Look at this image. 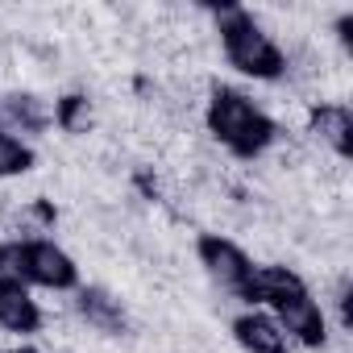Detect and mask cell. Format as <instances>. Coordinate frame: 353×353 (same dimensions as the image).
Wrapping results in <instances>:
<instances>
[{
  "label": "cell",
  "instance_id": "cell-1",
  "mask_svg": "<svg viewBox=\"0 0 353 353\" xmlns=\"http://www.w3.org/2000/svg\"><path fill=\"white\" fill-rule=\"evenodd\" d=\"M204 125H208V133H212L233 158H262V154L279 141L274 117H270L262 104H254L245 92L229 88V83H216V88L208 92Z\"/></svg>",
  "mask_w": 353,
  "mask_h": 353
},
{
  "label": "cell",
  "instance_id": "cell-2",
  "mask_svg": "<svg viewBox=\"0 0 353 353\" xmlns=\"http://www.w3.org/2000/svg\"><path fill=\"white\" fill-rule=\"evenodd\" d=\"M208 13H212V21H216L221 50H225L229 67H237L241 75L262 79V83H274V79L287 75V54H283V46L262 30V21H258L250 9L225 5V9H208Z\"/></svg>",
  "mask_w": 353,
  "mask_h": 353
},
{
  "label": "cell",
  "instance_id": "cell-3",
  "mask_svg": "<svg viewBox=\"0 0 353 353\" xmlns=\"http://www.w3.org/2000/svg\"><path fill=\"white\" fill-rule=\"evenodd\" d=\"M17 279L26 287H42V291H75L79 266L50 237H21L17 241Z\"/></svg>",
  "mask_w": 353,
  "mask_h": 353
},
{
  "label": "cell",
  "instance_id": "cell-4",
  "mask_svg": "<svg viewBox=\"0 0 353 353\" xmlns=\"http://www.w3.org/2000/svg\"><path fill=\"white\" fill-rule=\"evenodd\" d=\"M196 258H200V266L208 270V279H212L216 287H225L229 295H237V299H241V291L250 287V274H254V266H258L233 237H221V233H204V237L196 241Z\"/></svg>",
  "mask_w": 353,
  "mask_h": 353
},
{
  "label": "cell",
  "instance_id": "cell-5",
  "mask_svg": "<svg viewBox=\"0 0 353 353\" xmlns=\"http://www.w3.org/2000/svg\"><path fill=\"white\" fill-rule=\"evenodd\" d=\"M270 316L279 320V328L287 332V341H295V345H303V349H324V341H328V316H324V307L312 299L307 287L283 295V299L270 307Z\"/></svg>",
  "mask_w": 353,
  "mask_h": 353
},
{
  "label": "cell",
  "instance_id": "cell-6",
  "mask_svg": "<svg viewBox=\"0 0 353 353\" xmlns=\"http://www.w3.org/2000/svg\"><path fill=\"white\" fill-rule=\"evenodd\" d=\"M42 320L46 316L21 279H0V328L17 332V336H34L42 328Z\"/></svg>",
  "mask_w": 353,
  "mask_h": 353
},
{
  "label": "cell",
  "instance_id": "cell-7",
  "mask_svg": "<svg viewBox=\"0 0 353 353\" xmlns=\"http://www.w3.org/2000/svg\"><path fill=\"white\" fill-rule=\"evenodd\" d=\"M233 341L241 353H291V341L279 328V320L258 307H250L233 320Z\"/></svg>",
  "mask_w": 353,
  "mask_h": 353
},
{
  "label": "cell",
  "instance_id": "cell-8",
  "mask_svg": "<svg viewBox=\"0 0 353 353\" xmlns=\"http://www.w3.org/2000/svg\"><path fill=\"white\" fill-rule=\"evenodd\" d=\"M75 312L104 336H125L129 332V312L121 299L104 287H75Z\"/></svg>",
  "mask_w": 353,
  "mask_h": 353
},
{
  "label": "cell",
  "instance_id": "cell-9",
  "mask_svg": "<svg viewBox=\"0 0 353 353\" xmlns=\"http://www.w3.org/2000/svg\"><path fill=\"white\" fill-rule=\"evenodd\" d=\"M307 125H312V133L320 137V145H328L341 162L353 154V112H349V104L324 100V104H316V108H312Z\"/></svg>",
  "mask_w": 353,
  "mask_h": 353
},
{
  "label": "cell",
  "instance_id": "cell-10",
  "mask_svg": "<svg viewBox=\"0 0 353 353\" xmlns=\"http://www.w3.org/2000/svg\"><path fill=\"white\" fill-rule=\"evenodd\" d=\"M0 121H5L9 133H46L54 125V112L34 92H9L0 96Z\"/></svg>",
  "mask_w": 353,
  "mask_h": 353
},
{
  "label": "cell",
  "instance_id": "cell-11",
  "mask_svg": "<svg viewBox=\"0 0 353 353\" xmlns=\"http://www.w3.org/2000/svg\"><path fill=\"white\" fill-rule=\"evenodd\" d=\"M299 287H307L291 266H254V274H250V287L241 291V299L245 303H266V307H274L283 295H291V291H299Z\"/></svg>",
  "mask_w": 353,
  "mask_h": 353
},
{
  "label": "cell",
  "instance_id": "cell-12",
  "mask_svg": "<svg viewBox=\"0 0 353 353\" xmlns=\"http://www.w3.org/2000/svg\"><path fill=\"white\" fill-rule=\"evenodd\" d=\"M38 162L34 145L9 129H0V179H17V174H30Z\"/></svg>",
  "mask_w": 353,
  "mask_h": 353
},
{
  "label": "cell",
  "instance_id": "cell-13",
  "mask_svg": "<svg viewBox=\"0 0 353 353\" xmlns=\"http://www.w3.org/2000/svg\"><path fill=\"white\" fill-rule=\"evenodd\" d=\"M50 112H54V125L63 133H88V125H92V100L83 92H71V96L54 100Z\"/></svg>",
  "mask_w": 353,
  "mask_h": 353
},
{
  "label": "cell",
  "instance_id": "cell-14",
  "mask_svg": "<svg viewBox=\"0 0 353 353\" xmlns=\"http://www.w3.org/2000/svg\"><path fill=\"white\" fill-rule=\"evenodd\" d=\"M0 353H42V349H34V345H13V349H0Z\"/></svg>",
  "mask_w": 353,
  "mask_h": 353
},
{
  "label": "cell",
  "instance_id": "cell-15",
  "mask_svg": "<svg viewBox=\"0 0 353 353\" xmlns=\"http://www.w3.org/2000/svg\"><path fill=\"white\" fill-rule=\"evenodd\" d=\"M0 129H5V121H0Z\"/></svg>",
  "mask_w": 353,
  "mask_h": 353
}]
</instances>
